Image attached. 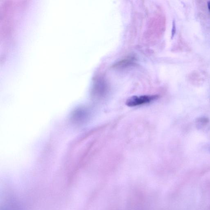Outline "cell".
<instances>
[{
    "mask_svg": "<svg viewBox=\"0 0 210 210\" xmlns=\"http://www.w3.org/2000/svg\"><path fill=\"white\" fill-rule=\"evenodd\" d=\"M157 95H143L141 96H133L127 99L126 105L129 107H135L151 103L157 99Z\"/></svg>",
    "mask_w": 210,
    "mask_h": 210,
    "instance_id": "obj_1",
    "label": "cell"
},
{
    "mask_svg": "<svg viewBox=\"0 0 210 210\" xmlns=\"http://www.w3.org/2000/svg\"><path fill=\"white\" fill-rule=\"evenodd\" d=\"M208 6L209 10L210 12V1L208 2Z\"/></svg>",
    "mask_w": 210,
    "mask_h": 210,
    "instance_id": "obj_2",
    "label": "cell"
}]
</instances>
